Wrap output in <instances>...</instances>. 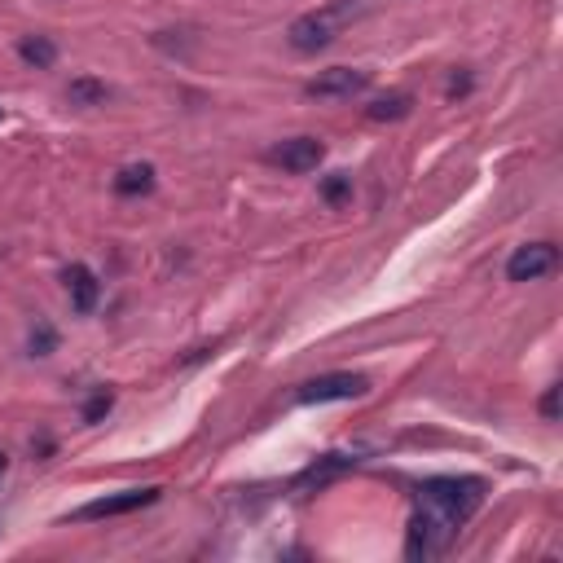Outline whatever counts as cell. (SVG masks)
Segmentation results:
<instances>
[{"label":"cell","mask_w":563,"mask_h":563,"mask_svg":"<svg viewBox=\"0 0 563 563\" xmlns=\"http://www.w3.org/2000/svg\"><path fill=\"white\" fill-rule=\"evenodd\" d=\"M418 502L427 506V511H436L440 520H449L454 528H462L471 520V515L480 511V502H484V484L480 480H454V476H445V480H427L423 489H418Z\"/></svg>","instance_id":"cell-1"},{"label":"cell","mask_w":563,"mask_h":563,"mask_svg":"<svg viewBox=\"0 0 563 563\" xmlns=\"http://www.w3.org/2000/svg\"><path fill=\"white\" fill-rule=\"evenodd\" d=\"M361 14V0H335V5H326L322 14H304L291 22V31H286V40H291L295 53H317L326 49L330 40H335V31L352 22Z\"/></svg>","instance_id":"cell-2"},{"label":"cell","mask_w":563,"mask_h":563,"mask_svg":"<svg viewBox=\"0 0 563 563\" xmlns=\"http://www.w3.org/2000/svg\"><path fill=\"white\" fill-rule=\"evenodd\" d=\"M458 528L449 520H440L436 511H427V506H418V515L410 520V537H405V555L410 559H432L440 555L449 542H454Z\"/></svg>","instance_id":"cell-3"},{"label":"cell","mask_w":563,"mask_h":563,"mask_svg":"<svg viewBox=\"0 0 563 563\" xmlns=\"http://www.w3.org/2000/svg\"><path fill=\"white\" fill-rule=\"evenodd\" d=\"M366 392H370V379H366V374H348V370H339V374H317V379L300 383L295 401H304V405H322V401H357V396H366Z\"/></svg>","instance_id":"cell-4"},{"label":"cell","mask_w":563,"mask_h":563,"mask_svg":"<svg viewBox=\"0 0 563 563\" xmlns=\"http://www.w3.org/2000/svg\"><path fill=\"white\" fill-rule=\"evenodd\" d=\"M366 84H370V75L357 71V66H330V71H322L317 80L304 84V97H313V102H348Z\"/></svg>","instance_id":"cell-5"},{"label":"cell","mask_w":563,"mask_h":563,"mask_svg":"<svg viewBox=\"0 0 563 563\" xmlns=\"http://www.w3.org/2000/svg\"><path fill=\"white\" fill-rule=\"evenodd\" d=\"M559 264V251L550 247V242H528V247H520L511 260H506V278L511 282H537L546 278V273H555Z\"/></svg>","instance_id":"cell-6"},{"label":"cell","mask_w":563,"mask_h":563,"mask_svg":"<svg viewBox=\"0 0 563 563\" xmlns=\"http://www.w3.org/2000/svg\"><path fill=\"white\" fill-rule=\"evenodd\" d=\"M159 502V489H124V493H110V498H97L80 506V511L71 515V520H110V515H132L141 511V506Z\"/></svg>","instance_id":"cell-7"},{"label":"cell","mask_w":563,"mask_h":563,"mask_svg":"<svg viewBox=\"0 0 563 563\" xmlns=\"http://www.w3.org/2000/svg\"><path fill=\"white\" fill-rule=\"evenodd\" d=\"M322 154H326V146L317 137H291L269 150V163H278L282 172H313L322 163Z\"/></svg>","instance_id":"cell-8"},{"label":"cell","mask_w":563,"mask_h":563,"mask_svg":"<svg viewBox=\"0 0 563 563\" xmlns=\"http://www.w3.org/2000/svg\"><path fill=\"white\" fill-rule=\"evenodd\" d=\"M62 278H66V291H71L75 313H93V308H97V295H102V286H97V273L88 269V264H71Z\"/></svg>","instance_id":"cell-9"},{"label":"cell","mask_w":563,"mask_h":563,"mask_svg":"<svg viewBox=\"0 0 563 563\" xmlns=\"http://www.w3.org/2000/svg\"><path fill=\"white\" fill-rule=\"evenodd\" d=\"M154 190V168L150 163H132L115 176V194L119 198H137V194H150Z\"/></svg>","instance_id":"cell-10"},{"label":"cell","mask_w":563,"mask_h":563,"mask_svg":"<svg viewBox=\"0 0 563 563\" xmlns=\"http://www.w3.org/2000/svg\"><path fill=\"white\" fill-rule=\"evenodd\" d=\"M18 58L27 66H40V71H49L53 62H58V44L49 36H22L18 40Z\"/></svg>","instance_id":"cell-11"},{"label":"cell","mask_w":563,"mask_h":563,"mask_svg":"<svg viewBox=\"0 0 563 563\" xmlns=\"http://www.w3.org/2000/svg\"><path fill=\"white\" fill-rule=\"evenodd\" d=\"M66 102L71 106H106L110 102V88L102 80H71V88H66Z\"/></svg>","instance_id":"cell-12"},{"label":"cell","mask_w":563,"mask_h":563,"mask_svg":"<svg viewBox=\"0 0 563 563\" xmlns=\"http://www.w3.org/2000/svg\"><path fill=\"white\" fill-rule=\"evenodd\" d=\"M410 93H388V97H379V102H374L366 115L374 119V124H388V119H405L410 115Z\"/></svg>","instance_id":"cell-13"},{"label":"cell","mask_w":563,"mask_h":563,"mask_svg":"<svg viewBox=\"0 0 563 563\" xmlns=\"http://www.w3.org/2000/svg\"><path fill=\"white\" fill-rule=\"evenodd\" d=\"M58 348V335H53V326H36L31 330V357H49V352Z\"/></svg>","instance_id":"cell-14"},{"label":"cell","mask_w":563,"mask_h":563,"mask_svg":"<svg viewBox=\"0 0 563 563\" xmlns=\"http://www.w3.org/2000/svg\"><path fill=\"white\" fill-rule=\"evenodd\" d=\"M110 405H115V396H110V392H97L93 401L84 405V423H97V418H106V414H110Z\"/></svg>","instance_id":"cell-15"},{"label":"cell","mask_w":563,"mask_h":563,"mask_svg":"<svg viewBox=\"0 0 563 563\" xmlns=\"http://www.w3.org/2000/svg\"><path fill=\"white\" fill-rule=\"evenodd\" d=\"M348 190H352V181H348V176H335V181H326V203H344V198H348Z\"/></svg>","instance_id":"cell-16"},{"label":"cell","mask_w":563,"mask_h":563,"mask_svg":"<svg viewBox=\"0 0 563 563\" xmlns=\"http://www.w3.org/2000/svg\"><path fill=\"white\" fill-rule=\"evenodd\" d=\"M542 414L550 418V423H555V418H559V388H550V392L542 396Z\"/></svg>","instance_id":"cell-17"},{"label":"cell","mask_w":563,"mask_h":563,"mask_svg":"<svg viewBox=\"0 0 563 563\" xmlns=\"http://www.w3.org/2000/svg\"><path fill=\"white\" fill-rule=\"evenodd\" d=\"M0 119H5V110H0Z\"/></svg>","instance_id":"cell-18"}]
</instances>
